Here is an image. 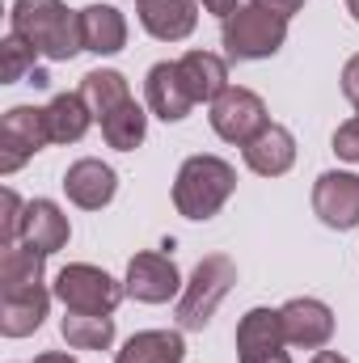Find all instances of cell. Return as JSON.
<instances>
[{
  "mask_svg": "<svg viewBox=\"0 0 359 363\" xmlns=\"http://www.w3.org/2000/svg\"><path fill=\"white\" fill-rule=\"evenodd\" d=\"M9 30L21 34L43 60H55V64H68L72 55L85 51L81 13H72L64 0H13Z\"/></svg>",
  "mask_w": 359,
  "mask_h": 363,
  "instance_id": "1",
  "label": "cell"
},
{
  "mask_svg": "<svg viewBox=\"0 0 359 363\" xmlns=\"http://www.w3.org/2000/svg\"><path fill=\"white\" fill-rule=\"evenodd\" d=\"M237 190V169L220 157H186L174 178V207L186 220H211Z\"/></svg>",
  "mask_w": 359,
  "mask_h": 363,
  "instance_id": "2",
  "label": "cell"
},
{
  "mask_svg": "<svg viewBox=\"0 0 359 363\" xmlns=\"http://www.w3.org/2000/svg\"><path fill=\"white\" fill-rule=\"evenodd\" d=\"M220 43H224V55L237 60V64L270 60L287 43V21L267 13V9H258V4H241V9H233L224 17Z\"/></svg>",
  "mask_w": 359,
  "mask_h": 363,
  "instance_id": "3",
  "label": "cell"
},
{
  "mask_svg": "<svg viewBox=\"0 0 359 363\" xmlns=\"http://www.w3.org/2000/svg\"><path fill=\"white\" fill-rule=\"evenodd\" d=\"M233 287H237V262L224 258V254H207V258L190 271V279L182 283L178 325L182 330H203V325L216 317L220 300H224Z\"/></svg>",
  "mask_w": 359,
  "mask_h": 363,
  "instance_id": "4",
  "label": "cell"
},
{
  "mask_svg": "<svg viewBox=\"0 0 359 363\" xmlns=\"http://www.w3.org/2000/svg\"><path fill=\"white\" fill-rule=\"evenodd\" d=\"M51 291L68 313H101V317H110L118 308V300L127 296V287L118 279H110L101 267H89V262H68L55 274Z\"/></svg>",
  "mask_w": 359,
  "mask_h": 363,
  "instance_id": "5",
  "label": "cell"
},
{
  "mask_svg": "<svg viewBox=\"0 0 359 363\" xmlns=\"http://www.w3.org/2000/svg\"><path fill=\"white\" fill-rule=\"evenodd\" d=\"M211 131L220 135V140H228V144H250L258 131H267L270 118H267V101L258 97L254 89H241V85H228V89L220 93L216 101H211Z\"/></svg>",
  "mask_w": 359,
  "mask_h": 363,
  "instance_id": "6",
  "label": "cell"
},
{
  "mask_svg": "<svg viewBox=\"0 0 359 363\" xmlns=\"http://www.w3.org/2000/svg\"><path fill=\"white\" fill-rule=\"evenodd\" d=\"M51 144L47 135V114L38 106H13L0 118V174H17L34 152Z\"/></svg>",
  "mask_w": 359,
  "mask_h": 363,
  "instance_id": "7",
  "label": "cell"
},
{
  "mask_svg": "<svg viewBox=\"0 0 359 363\" xmlns=\"http://www.w3.org/2000/svg\"><path fill=\"white\" fill-rule=\"evenodd\" d=\"M127 296L140 300V304H165L182 296V274L174 267L170 254H157V250H140L131 262H127V279H123Z\"/></svg>",
  "mask_w": 359,
  "mask_h": 363,
  "instance_id": "8",
  "label": "cell"
},
{
  "mask_svg": "<svg viewBox=\"0 0 359 363\" xmlns=\"http://www.w3.org/2000/svg\"><path fill=\"white\" fill-rule=\"evenodd\" d=\"M279 321H283V338L287 347H304V351H321L330 338H334V308L326 300H313V296H296L279 308Z\"/></svg>",
  "mask_w": 359,
  "mask_h": 363,
  "instance_id": "9",
  "label": "cell"
},
{
  "mask_svg": "<svg viewBox=\"0 0 359 363\" xmlns=\"http://www.w3.org/2000/svg\"><path fill=\"white\" fill-rule=\"evenodd\" d=\"M313 211L326 228H355L359 224V174H343L330 169L313 182Z\"/></svg>",
  "mask_w": 359,
  "mask_h": 363,
  "instance_id": "10",
  "label": "cell"
},
{
  "mask_svg": "<svg viewBox=\"0 0 359 363\" xmlns=\"http://www.w3.org/2000/svg\"><path fill=\"white\" fill-rule=\"evenodd\" d=\"M144 97H148V110L157 118H165V123H182L194 110V97H190V89H186V81H182V72H178V60L174 64L165 60V64H153L148 68Z\"/></svg>",
  "mask_w": 359,
  "mask_h": 363,
  "instance_id": "11",
  "label": "cell"
},
{
  "mask_svg": "<svg viewBox=\"0 0 359 363\" xmlns=\"http://www.w3.org/2000/svg\"><path fill=\"white\" fill-rule=\"evenodd\" d=\"M64 190H68V199H72L77 207L101 211V207L114 199V190H118V174H114L106 161H97V157H81V161L68 165Z\"/></svg>",
  "mask_w": 359,
  "mask_h": 363,
  "instance_id": "12",
  "label": "cell"
},
{
  "mask_svg": "<svg viewBox=\"0 0 359 363\" xmlns=\"http://www.w3.org/2000/svg\"><path fill=\"white\" fill-rule=\"evenodd\" d=\"M140 26L161 38V43H182L199 26V0H136Z\"/></svg>",
  "mask_w": 359,
  "mask_h": 363,
  "instance_id": "13",
  "label": "cell"
},
{
  "mask_svg": "<svg viewBox=\"0 0 359 363\" xmlns=\"http://www.w3.org/2000/svg\"><path fill=\"white\" fill-rule=\"evenodd\" d=\"M287 347L283 338V321H279V308H250L241 321H237V359L254 363V359H270Z\"/></svg>",
  "mask_w": 359,
  "mask_h": 363,
  "instance_id": "14",
  "label": "cell"
},
{
  "mask_svg": "<svg viewBox=\"0 0 359 363\" xmlns=\"http://www.w3.org/2000/svg\"><path fill=\"white\" fill-rule=\"evenodd\" d=\"M68 237H72V224H68V216L60 211V203H51V199H34V203H26V224H21V245H30V250H38V254H60L64 245H68Z\"/></svg>",
  "mask_w": 359,
  "mask_h": 363,
  "instance_id": "15",
  "label": "cell"
},
{
  "mask_svg": "<svg viewBox=\"0 0 359 363\" xmlns=\"http://www.w3.org/2000/svg\"><path fill=\"white\" fill-rule=\"evenodd\" d=\"M241 152H245V165L258 178H283L296 165V135L283 123H270L267 131H258Z\"/></svg>",
  "mask_w": 359,
  "mask_h": 363,
  "instance_id": "16",
  "label": "cell"
},
{
  "mask_svg": "<svg viewBox=\"0 0 359 363\" xmlns=\"http://www.w3.org/2000/svg\"><path fill=\"white\" fill-rule=\"evenodd\" d=\"M51 296H55V291H47V287H34V291H4V296H0V334H4V338H26V334H34V330L47 321Z\"/></svg>",
  "mask_w": 359,
  "mask_h": 363,
  "instance_id": "17",
  "label": "cell"
},
{
  "mask_svg": "<svg viewBox=\"0 0 359 363\" xmlns=\"http://www.w3.org/2000/svg\"><path fill=\"white\" fill-rule=\"evenodd\" d=\"M81 38L93 55H118L127 47V17L114 4H89L81 9Z\"/></svg>",
  "mask_w": 359,
  "mask_h": 363,
  "instance_id": "18",
  "label": "cell"
},
{
  "mask_svg": "<svg viewBox=\"0 0 359 363\" xmlns=\"http://www.w3.org/2000/svg\"><path fill=\"white\" fill-rule=\"evenodd\" d=\"M178 72L194 101H216L228 89V64L216 51H186L178 60Z\"/></svg>",
  "mask_w": 359,
  "mask_h": 363,
  "instance_id": "19",
  "label": "cell"
},
{
  "mask_svg": "<svg viewBox=\"0 0 359 363\" xmlns=\"http://www.w3.org/2000/svg\"><path fill=\"white\" fill-rule=\"evenodd\" d=\"M43 114H47L51 144H77V140H85V131L93 127V110L81 93H55L51 106H43Z\"/></svg>",
  "mask_w": 359,
  "mask_h": 363,
  "instance_id": "20",
  "label": "cell"
},
{
  "mask_svg": "<svg viewBox=\"0 0 359 363\" xmlns=\"http://www.w3.org/2000/svg\"><path fill=\"white\" fill-rule=\"evenodd\" d=\"M182 359H186V342H182L178 330H140L114 355V363H182Z\"/></svg>",
  "mask_w": 359,
  "mask_h": 363,
  "instance_id": "21",
  "label": "cell"
},
{
  "mask_svg": "<svg viewBox=\"0 0 359 363\" xmlns=\"http://www.w3.org/2000/svg\"><path fill=\"white\" fill-rule=\"evenodd\" d=\"M77 93L89 101V110H93V118H97V123H101L106 114H114L118 106H127V101H131V85H127V77H123V72H114V68H93V72H85Z\"/></svg>",
  "mask_w": 359,
  "mask_h": 363,
  "instance_id": "22",
  "label": "cell"
},
{
  "mask_svg": "<svg viewBox=\"0 0 359 363\" xmlns=\"http://www.w3.org/2000/svg\"><path fill=\"white\" fill-rule=\"evenodd\" d=\"M43 267H47V254H38L30 245H9L0 254V296L43 287Z\"/></svg>",
  "mask_w": 359,
  "mask_h": 363,
  "instance_id": "23",
  "label": "cell"
},
{
  "mask_svg": "<svg viewBox=\"0 0 359 363\" xmlns=\"http://www.w3.org/2000/svg\"><path fill=\"white\" fill-rule=\"evenodd\" d=\"M60 334L72 351H110L114 342V317L101 313H68L60 321Z\"/></svg>",
  "mask_w": 359,
  "mask_h": 363,
  "instance_id": "24",
  "label": "cell"
},
{
  "mask_svg": "<svg viewBox=\"0 0 359 363\" xmlns=\"http://www.w3.org/2000/svg\"><path fill=\"white\" fill-rule=\"evenodd\" d=\"M144 135H148V114L136 106V97L127 106H118L114 114L101 118V140L110 148H118V152H136L144 144Z\"/></svg>",
  "mask_w": 359,
  "mask_h": 363,
  "instance_id": "25",
  "label": "cell"
},
{
  "mask_svg": "<svg viewBox=\"0 0 359 363\" xmlns=\"http://www.w3.org/2000/svg\"><path fill=\"white\" fill-rule=\"evenodd\" d=\"M0 51H4V85H13V81H21V77H30V72H38L34 68V47L21 38V34H13L9 30V38L0 43Z\"/></svg>",
  "mask_w": 359,
  "mask_h": 363,
  "instance_id": "26",
  "label": "cell"
},
{
  "mask_svg": "<svg viewBox=\"0 0 359 363\" xmlns=\"http://www.w3.org/2000/svg\"><path fill=\"white\" fill-rule=\"evenodd\" d=\"M4 216H0V250L9 245H21V224H26V203L17 199L13 186H4Z\"/></svg>",
  "mask_w": 359,
  "mask_h": 363,
  "instance_id": "27",
  "label": "cell"
},
{
  "mask_svg": "<svg viewBox=\"0 0 359 363\" xmlns=\"http://www.w3.org/2000/svg\"><path fill=\"white\" fill-rule=\"evenodd\" d=\"M334 152H338L343 161L359 165V114H355V118H347V123L334 131Z\"/></svg>",
  "mask_w": 359,
  "mask_h": 363,
  "instance_id": "28",
  "label": "cell"
},
{
  "mask_svg": "<svg viewBox=\"0 0 359 363\" xmlns=\"http://www.w3.org/2000/svg\"><path fill=\"white\" fill-rule=\"evenodd\" d=\"M343 97L359 110V55H351L347 68H343Z\"/></svg>",
  "mask_w": 359,
  "mask_h": 363,
  "instance_id": "29",
  "label": "cell"
},
{
  "mask_svg": "<svg viewBox=\"0 0 359 363\" xmlns=\"http://www.w3.org/2000/svg\"><path fill=\"white\" fill-rule=\"evenodd\" d=\"M250 4H258V9H267L275 17H283V21H292L300 9H304V0H250Z\"/></svg>",
  "mask_w": 359,
  "mask_h": 363,
  "instance_id": "30",
  "label": "cell"
},
{
  "mask_svg": "<svg viewBox=\"0 0 359 363\" xmlns=\"http://www.w3.org/2000/svg\"><path fill=\"white\" fill-rule=\"evenodd\" d=\"M199 4H203V13H216V17H220V21H224V17H228V13H233V9H241V4H237V0H199Z\"/></svg>",
  "mask_w": 359,
  "mask_h": 363,
  "instance_id": "31",
  "label": "cell"
},
{
  "mask_svg": "<svg viewBox=\"0 0 359 363\" xmlns=\"http://www.w3.org/2000/svg\"><path fill=\"white\" fill-rule=\"evenodd\" d=\"M34 363H77V359H72V355H64V351H43Z\"/></svg>",
  "mask_w": 359,
  "mask_h": 363,
  "instance_id": "32",
  "label": "cell"
},
{
  "mask_svg": "<svg viewBox=\"0 0 359 363\" xmlns=\"http://www.w3.org/2000/svg\"><path fill=\"white\" fill-rule=\"evenodd\" d=\"M309 363H351V359H347V355H338V351H317Z\"/></svg>",
  "mask_w": 359,
  "mask_h": 363,
  "instance_id": "33",
  "label": "cell"
},
{
  "mask_svg": "<svg viewBox=\"0 0 359 363\" xmlns=\"http://www.w3.org/2000/svg\"><path fill=\"white\" fill-rule=\"evenodd\" d=\"M254 363H292V355H287V351H279V355H270V359H254Z\"/></svg>",
  "mask_w": 359,
  "mask_h": 363,
  "instance_id": "34",
  "label": "cell"
},
{
  "mask_svg": "<svg viewBox=\"0 0 359 363\" xmlns=\"http://www.w3.org/2000/svg\"><path fill=\"white\" fill-rule=\"evenodd\" d=\"M347 9H351V17L359 21V0H347Z\"/></svg>",
  "mask_w": 359,
  "mask_h": 363,
  "instance_id": "35",
  "label": "cell"
}]
</instances>
